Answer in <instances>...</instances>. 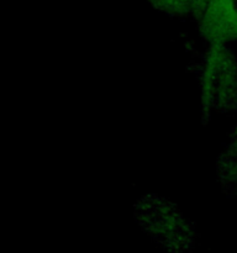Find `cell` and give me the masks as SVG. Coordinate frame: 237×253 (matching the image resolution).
<instances>
[{"instance_id":"cell-1","label":"cell","mask_w":237,"mask_h":253,"mask_svg":"<svg viewBox=\"0 0 237 253\" xmlns=\"http://www.w3.org/2000/svg\"><path fill=\"white\" fill-rule=\"evenodd\" d=\"M135 219L156 244L168 251H192L197 244L194 225L165 198L156 194L141 197L135 204Z\"/></svg>"},{"instance_id":"cell-5","label":"cell","mask_w":237,"mask_h":253,"mask_svg":"<svg viewBox=\"0 0 237 253\" xmlns=\"http://www.w3.org/2000/svg\"><path fill=\"white\" fill-rule=\"evenodd\" d=\"M156 9L170 15L184 16L189 14V0H148Z\"/></svg>"},{"instance_id":"cell-3","label":"cell","mask_w":237,"mask_h":253,"mask_svg":"<svg viewBox=\"0 0 237 253\" xmlns=\"http://www.w3.org/2000/svg\"><path fill=\"white\" fill-rule=\"evenodd\" d=\"M199 24L210 43L237 41V0H210Z\"/></svg>"},{"instance_id":"cell-2","label":"cell","mask_w":237,"mask_h":253,"mask_svg":"<svg viewBox=\"0 0 237 253\" xmlns=\"http://www.w3.org/2000/svg\"><path fill=\"white\" fill-rule=\"evenodd\" d=\"M202 120L237 113V58L224 42L210 43L201 68Z\"/></svg>"},{"instance_id":"cell-6","label":"cell","mask_w":237,"mask_h":253,"mask_svg":"<svg viewBox=\"0 0 237 253\" xmlns=\"http://www.w3.org/2000/svg\"><path fill=\"white\" fill-rule=\"evenodd\" d=\"M210 0H189V14L199 21L204 15Z\"/></svg>"},{"instance_id":"cell-4","label":"cell","mask_w":237,"mask_h":253,"mask_svg":"<svg viewBox=\"0 0 237 253\" xmlns=\"http://www.w3.org/2000/svg\"><path fill=\"white\" fill-rule=\"evenodd\" d=\"M216 178L225 194L237 197V125L216 160Z\"/></svg>"}]
</instances>
